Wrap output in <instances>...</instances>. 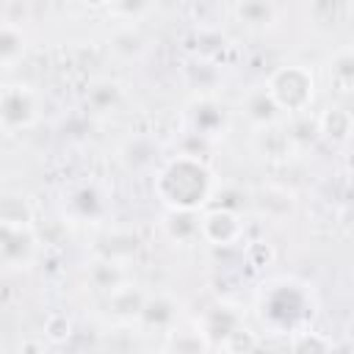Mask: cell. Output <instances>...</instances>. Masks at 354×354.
I'll return each instance as SVG.
<instances>
[{"instance_id":"1","label":"cell","mask_w":354,"mask_h":354,"mask_svg":"<svg viewBox=\"0 0 354 354\" xmlns=\"http://www.w3.org/2000/svg\"><path fill=\"white\" fill-rule=\"evenodd\" d=\"M213 191V177L199 158L177 155L155 177V194L171 210H199Z\"/></svg>"},{"instance_id":"2","label":"cell","mask_w":354,"mask_h":354,"mask_svg":"<svg viewBox=\"0 0 354 354\" xmlns=\"http://www.w3.org/2000/svg\"><path fill=\"white\" fill-rule=\"evenodd\" d=\"M268 91L274 94L277 105L282 108V113H301L307 111V105L313 102V75L307 66L301 64H288L279 66L271 77H268Z\"/></svg>"},{"instance_id":"3","label":"cell","mask_w":354,"mask_h":354,"mask_svg":"<svg viewBox=\"0 0 354 354\" xmlns=\"http://www.w3.org/2000/svg\"><path fill=\"white\" fill-rule=\"evenodd\" d=\"M36 116H39V102L28 86H6L3 88L0 119H3V127L8 133L30 127L36 122Z\"/></svg>"},{"instance_id":"4","label":"cell","mask_w":354,"mask_h":354,"mask_svg":"<svg viewBox=\"0 0 354 354\" xmlns=\"http://www.w3.org/2000/svg\"><path fill=\"white\" fill-rule=\"evenodd\" d=\"M185 122H188V130H191V133L205 136V138L213 141L216 136H221V133L227 130L230 116H227V108L218 105L213 97H199V100H194V102L188 105Z\"/></svg>"},{"instance_id":"5","label":"cell","mask_w":354,"mask_h":354,"mask_svg":"<svg viewBox=\"0 0 354 354\" xmlns=\"http://www.w3.org/2000/svg\"><path fill=\"white\" fill-rule=\"evenodd\" d=\"M243 221L232 207H213L202 213V238L213 246H230L241 241Z\"/></svg>"},{"instance_id":"6","label":"cell","mask_w":354,"mask_h":354,"mask_svg":"<svg viewBox=\"0 0 354 354\" xmlns=\"http://www.w3.org/2000/svg\"><path fill=\"white\" fill-rule=\"evenodd\" d=\"M39 252V232L33 227L3 224V263L8 268H28Z\"/></svg>"},{"instance_id":"7","label":"cell","mask_w":354,"mask_h":354,"mask_svg":"<svg viewBox=\"0 0 354 354\" xmlns=\"http://www.w3.org/2000/svg\"><path fill=\"white\" fill-rule=\"evenodd\" d=\"M252 144H254V149H257L266 160H274V163H285V160L293 155V149L299 147L296 138L290 136V127L282 124V122L257 127Z\"/></svg>"},{"instance_id":"8","label":"cell","mask_w":354,"mask_h":354,"mask_svg":"<svg viewBox=\"0 0 354 354\" xmlns=\"http://www.w3.org/2000/svg\"><path fill=\"white\" fill-rule=\"evenodd\" d=\"M241 111H243V116H246L254 127L282 122V108L277 105V100H274V94L268 91V86H254V88H249V91L241 97Z\"/></svg>"},{"instance_id":"9","label":"cell","mask_w":354,"mask_h":354,"mask_svg":"<svg viewBox=\"0 0 354 354\" xmlns=\"http://www.w3.org/2000/svg\"><path fill=\"white\" fill-rule=\"evenodd\" d=\"M66 210L75 221H100L108 213V202L94 185H80L69 194Z\"/></svg>"},{"instance_id":"10","label":"cell","mask_w":354,"mask_h":354,"mask_svg":"<svg viewBox=\"0 0 354 354\" xmlns=\"http://www.w3.org/2000/svg\"><path fill=\"white\" fill-rule=\"evenodd\" d=\"M318 133L332 144H346L354 133V116L343 105H326L318 116Z\"/></svg>"},{"instance_id":"11","label":"cell","mask_w":354,"mask_h":354,"mask_svg":"<svg viewBox=\"0 0 354 354\" xmlns=\"http://www.w3.org/2000/svg\"><path fill=\"white\" fill-rule=\"evenodd\" d=\"M144 304H147V293L141 288L130 285V282H124L122 288H116L113 293H108V310L119 321H138Z\"/></svg>"},{"instance_id":"12","label":"cell","mask_w":354,"mask_h":354,"mask_svg":"<svg viewBox=\"0 0 354 354\" xmlns=\"http://www.w3.org/2000/svg\"><path fill=\"white\" fill-rule=\"evenodd\" d=\"M235 19L249 30H266L277 22L274 0H235Z\"/></svg>"},{"instance_id":"13","label":"cell","mask_w":354,"mask_h":354,"mask_svg":"<svg viewBox=\"0 0 354 354\" xmlns=\"http://www.w3.org/2000/svg\"><path fill=\"white\" fill-rule=\"evenodd\" d=\"M163 230L174 243H191L202 238V216L196 210H171L163 218Z\"/></svg>"},{"instance_id":"14","label":"cell","mask_w":354,"mask_h":354,"mask_svg":"<svg viewBox=\"0 0 354 354\" xmlns=\"http://www.w3.org/2000/svg\"><path fill=\"white\" fill-rule=\"evenodd\" d=\"M108 44H111V53L119 55V58H124V61L141 58L144 50H147V39H144V33L138 30V25H133V22H122V25L111 33Z\"/></svg>"},{"instance_id":"15","label":"cell","mask_w":354,"mask_h":354,"mask_svg":"<svg viewBox=\"0 0 354 354\" xmlns=\"http://www.w3.org/2000/svg\"><path fill=\"white\" fill-rule=\"evenodd\" d=\"M138 321L144 326H149V329L169 332L177 324V304L169 296H147V304H144Z\"/></svg>"},{"instance_id":"16","label":"cell","mask_w":354,"mask_h":354,"mask_svg":"<svg viewBox=\"0 0 354 354\" xmlns=\"http://www.w3.org/2000/svg\"><path fill=\"white\" fill-rule=\"evenodd\" d=\"M88 282L94 290H102L105 296L113 293L116 288H122L127 282V274L122 268L119 260H108V257H100L88 266Z\"/></svg>"},{"instance_id":"17","label":"cell","mask_w":354,"mask_h":354,"mask_svg":"<svg viewBox=\"0 0 354 354\" xmlns=\"http://www.w3.org/2000/svg\"><path fill=\"white\" fill-rule=\"evenodd\" d=\"M277 205H279L285 213H290V210H293V194H288L285 188H277V185H266V188L257 191V196H254V207H257L263 216L277 218V210H274Z\"/></svg>"},{"instance_id":"18","label":"cell","mask_w":354,"mask_h":354,"mask_svg":"<svg viewBox=\"0 0 354 354\" xmlns=\"http://www.w3.org/2000/svg\"><path fill=\"white\" fill-rule=\"evenodd\" d=\"M22 50H25V36L22 30L14 25V22H6L3 25V33H0V64L6 69H11L19 58H22Z\"/></svg>"},{"instance_id":"19","label":"cell","mask_w":354,"mask_h":354,"mask_svg":"<svg viewBox=\"0 0 354 354\" xmlns=\"http://www.w3.org/2000/svg\"><path fill=\"white\" fill-rule=\"evenodd\" d=\"M0 221L8 227H33V210L22 196H6L0 207Z\"/></svg>"},{"instance_id":"20","label":"cell","mask_w":354,"mask_h":354,"mask_svg":"<svg viewBox=\"0 0 354 354\" xmlns=\"http://www.w3.org/2000/svg\"><path fill=\"white\" fill-rule=\"evenodd\" d=\"M152 6H155V0H111L108 3V11H111L113 19L133 22L136 25L138 19H144L152 11Z\"/></svg>"},{"instance_id":"21","label":"cell","mask_w":354,"mask_h":354,"mask_svg":"<svg viewBox=\"0 0 354 354\" xmlns=\"http://www.w3.org/2000/svg\"><path fill=\"white\" fill-rule=\"evenodd\" d=\"M169 348H177V351H202V348H210V340L205 337L202 329H191V332H183V329H169Z\"/></svg>"},{"instance_id":"22","label":"cell","mask_w":354,"mask_h":354,"mask_svg":"<svg viewBox=\"0 0 354 354\" xmlns=\"http://www.w3.org/2000/svg\"><path fill=\"white\" fill-rule=\"evenodd\" d=\"M116 100H119V86L111 83V80H102V83H97V86L88 88V102H91V108H97V111L113 108Z\"/></svg>"},{"instance_id":"23","label":"cell","mask_w":354,"mask_h":354,"mask_svg":"<svg viewBox=\"0 0 354 354\" xmlns=\"http://www.w3.org/2000/svg\"><path fill=\"white\" fill-rule=\"evenodd\" d=\"M243 257H246V263H249L252 268H266V266L274 263L277 252H274V246H271L268 241H252V243L243 249Z\"/></svg>"},{"instance_id":"24","label":"cell","mask_w":354,"mask_h":354,"mask_svg":"<svg viewBox=\"0 0 354 354\" xmlns=\"http://www.w3.org/2000/svg\"><path fill=\"white\" fill-rule=\"evenodd\" d=\"M69 335H72V321H69L64 313L47 315V321H44V337H47L50 343H64Z\"/></svg>"},{"instance_id":"25","label":"cell","mask_w":354,"mask_h":354,"mask_svg":"<svg viewBox=\"0 0 354 354\" xmlns=\"http://www.w3.org/2000/svg\"><path fill=\"white\" fill-rule=\"evenodd\" d=\"M329 77H335L340 86H351V83H354V53H340V55L332 61Z\"/></svg>"},{"instance_id":"26","label":"cell","mask_w":354,"mask_h":354,"mask_svg":"<svg viewBox=\"0 0 354 354\" xmlns=\"http://www.w3.org/2000/svg\"><path fill=\"white\" fill-rule=\"evenodd\" d=\"M290 348L293 351H326L332 348V340L318 337L315 332H296V337L290 340Z\"/></svg>"},{"instance_id":"27","label":"cell","mask_w":354,"mask_h":354,"mask_svg":"<svg viewBox=\"0 0 354 354\" xmlns=\"http://www.w3.org/2000/svg\"><path fill=\"white\" fill-rule=\"evenodd\" d=\"M260 343L254 340V335L246 329V326H241V329H235L232 335H230V340L224 343V348L227 351H235V348H243V351H252V348H257Z\"/></svg>"},{"instance_id":"28","label":"cell","mask_w":354,"mask_h":354,"mask_svg":"<svg viewBox=\"0 0 354 354\" xmlns=\"http://www.w3.org/2000/svg\"><path fill=\"white\" fill-rule=\"evenodd\" d=\"M86 3H88V6H94V8H100V6H108L111 0H86Z\"/></svg>"},{"instance_id":"29","label":"cell","mask_w":354,"mask_h":354,"mask_svg":"<svg viewBox=\"0 0 354 354\" xmlns=\"http://www.w3.org/2000/svg\"><path fill=\"white\" fill-rule=\"evenodd\" d=\"M348 169L354 171V149H351V155H348Z\"/></svg>"}]
</instances>
